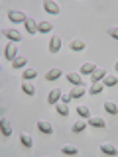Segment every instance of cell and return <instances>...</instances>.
Segmentation results:
<instances>
[{
    "mask_svg": "<svg viewBox=\"0 0 118 157\" xmlns=\"http://www.w3.org/2000/svg\"><path fill=\"white\" fill-rule=\"evenodd\" d=\"M8 18L12 22H26L28 20V16L24 12H20V10H8Z\"/></svg>",
    "mask_w": 118,
    "mask_h": 157,
    "instance_id": "cell-1",
    "label": "cell"
},
{
    "mask_svg": "<svg viewBox=\"0 0 118 157\" xmlns=\"http://www.w3.org/2000/svg\"><path fill=\"white\" fill-rule=\"evenodd\" d=\"M43 8H45V12L53 14V16H57V14H59V4L53 2V0H43Z\"/></svg>",
    "mask_w": 118,
    "mask_h": 157,
    "instance_id": "cell-2",
    "label": "cell"
},
{
    "mask_svg": "<svg viewBox=\"0 0 118 157\" xmlns=\"http://www.w3.org/2000/svg\"><path fill=\"white\" fill-rule=\"evenodd\" d=\"M37 130H39V132H43V134H47V136H49V134H53V126L49 124L47 120H39V122H37Z\"/></svg>",
    "mask_w": 118,
    "mask_h": 157,
    "instance_id": "cell-3",
    "label": "cell"
},
{
    "mask_svg": "<svg viewBox=\"0 0 118 157\" xmlns=\"http://www.w3.org/2000/svg\"><path fill=\"white\" fill-rule=\"evenodd\" d=\"M4 57L10 59V61L16 59V45H14V43H8L6 45V49H4Z\"/></svg>",
    "mask_w": 118,
    "mask_h": 157,
    "instance_id": "cell-4",
    "label": "cell"
},
{
    "mask_svg": "<svg viewBox=\"0 0 118 157\" xmlns=\"http://www.w3.org/2000/svg\"><path fill=\"white\" fill-rule=\"evenodd\" d=\"M4 36L8 39H12V41H20V39H22V33H20L18 29H4Z\"/></svg>",
    "mask_w": 118,
    "mask_h": 157,
    "instance_id": "cell-5",
    "label": "cell"
},
{
    "mask_svg": "<svg viewBox=\"0 0 118 157\" xmlns=\"http://www.w3.org/2000/svg\"><path fill=\"white\" fill-rule=\"evenodd\" d=\"M59 49H61V39H59L57 36H53L51 41H49V51H51V53H57Z\"/></svg>",
    "mask_w": 118,
    "mask_h": 157,
    "instance_id": "cell-6",
    "label": "cell"
},
{
    "mask_svg": "<svg viewBox=\"0 0 118 157\" xmlns=\"http://www.w3.org/2000/svg\"><path fill=\"white\" fill-rule=\"evenodd\" d=\"M24 24H26V29H28V33H32V36H33V33H37V32H39L37 24L33 22L32 18H28V20H26V22H24Z\"/></svg>",
    "mask_w": 118,
    "mask_h": 157,
    "instance_id": "cell-7",
    "label": "cell"
},
{
    "mask_svg": "<svg viewBox=\"0 0 118 157\" xmlns=\"http://www.w3.org/2000/svg\"><path fill=\"white\" fill-rule=\"evenodd\" d=\"M59 98H61V90H59V88H53V90L49 92V96H47V102L49 104H55Z\"/></svg>",
    "mask_w": 118,
    "mask_h": 157,
    "instance_id": "cell-8",
    "label": "cell"
},
{
    "mask_svg": "<svg viewBox=\"0 0 118 157\" xmlns=\"http://www.w3.org/2000/svg\"><path fill=\"white\" fill-rule=\"evenodd\" d=\"M88 126H92V128H104V120L102 118H98V116H92V118H88Z\"/></svg>",
    "mask_w": 118,
    "mask_h": 157,
    "instance_id": "cell-9",
    "label": "cell"
},
{
    "mask_svg": "<svg viewBox=\"0 0 118 157\" xmlns=\"http://www.w3.org/2000/svg\"><path fill=\"white\" fill-rule=\"evenodd\" d=\"M100 151H102V153H106V155H116L118 153V149H116L114 145H110V144H102L100 145Z\"/></svg>",
    "mask_w": 118,
    "mask_h": 157,
    "instance_id": "cell-10",
    "label": "cell"
},
{
    "mask_svg": "<svg viewBox=\"0 0 118 157\" xmlns=\"http://www.w3.org/2000/svg\"><path fill=\"white\" fill-rule=\"evenodd\" d=\"M106 77V69L102 67V69H95V71H92V81H102V78Z\"/></svg>",
    "mask_w": 118,
    "mask_h": 157,
    "instance_id": "cell-11",
    "label": "cell"
},
{
    "mask_svg": "<svg viewBox=\"0 0 118 157\" xmlns=\"http://www.w3.org/2000/svg\"><path fill=\"white\" fill-rule=\"evenodd\" d=\"M102 88H104V82L96 81V82H92V86L88 88V92H91V94H98V92H102Z\"/></svg>",
    "mask_w": 118,
    "mask_h": 157,
    "instance_id": "cell-12",
    "label": "cell"
},
{
    "mask_svg": "<svg viewBox=\"0 0 118 157\" xmlns=\"http://www.w3.org/2000/svg\"><path fill=\"white\" fill-rule=\"evenodd\" d=\"M61 77V69H51V71H47V75H45V81H55V78Z\"/></svg>",
    "mask_w": 118,
    "mask_h": 157,
    "instance_id": "cell-13",
    "label": "cell"
},
{
    "mask_svg": "<svg viewBox=\"0 0 118 157\" xmlns=\"http://www.w3.org/2000/svg\"><path fill=\"white\" fill-rule=\"evenodd\" d=\"M85 47H87V43L81 41V39H73V41H71V49H73V51H83Z\"/></svg>",
    "mask_w": 118,
    "mask_h": 157,
    "instance_id": "cell-14",
    "label": "cell"
},
{
    "mask_svg": "<svg viewBox=\"0 0 118 157\" xmlns=\"http://www.w3.org/2000/svg\"><path fill=\"white\" fill-rule=\"evenodd\" d=\"M95 63H83V67H81V73L83 75H92V71H95Z\"/></svg>",
    "mask_w": 118,
    "mask_h": 157,
    "instance_id": "cell-15",
    "label": "cell"
},
{
    "mask_svg": "<svg viewBox=\"0 0 118 157\" xmlns=\"http://www.w3.org/2000/svg\"><path fill=\"white\" fill-rule=\"evenodd\" d=\"M67 81L69 82H73V85H81V75H79V73H67Z\"/></svg>",
    "mask_w": 118,
    "mask_h": 157,
    "instance_id": "cell-16",
    "label": "cell"
},
{
    "mask_svg": "<svg viewBox=\"0 0 118 157\" xmlns=\"http://www.w3.org/2000/svg\"><path fill=\"white\" fill-rule=\"evenodd\" d=\"M22 90L26 92V94H30V96L36 94V88H33V85H32V82H28V81H24V82H22Z\"/></svg>",
    "mask_w": 118,
    "mask_h": 157,
    "instance_id": "cell-17",
    "label": "cell"
},
{
    "mask_svg": "<svg viewBox=\"0 0 118 157\" xmlns=\"http://www.w3.org/2000/svg\"><path fill=\"white\" fill-rule=\"evenodd\" d=\"M102 82H104V86H114L116 82H118V77H114V75H106L104 78H102Z\"/></svg>",
    "mask_w": 118,
    "mask_h": 157,
    "instance_id": "cell-18",
    "label": "cell"
},
{
    "mask_svg": "<svg viewBox=\"0 0 118 157\" xmlns=\"http://www.w3.org/2000/svg\"><path fill=\"white\" fill-rule=\"evenodd\" d=\"M20 141H22V145H26V147H32L33 145V140H32V136H30V134H22V136H20Z\"/></svg>",
    "mask_w": 118,
    "mask_h": 157,
    "instance_id": "cell-19",
    "label": "cell"
},
{
    "mask_svg": "<svg viewBox=\"0 0 118 157\" xmlns=\"http://www.w3.org/2000/svg\"><path fill=\"white\" fill-rule=\"evenodd\" d=\"M61 153H65V155H77L79 153V147H75V145H65L61 149Z\"/></svg>",
    "mask_w": 118,
    "mask_h": 157,
    "instance_id": "cell-20",
    "label": "cell"
},
{
    "mask_svg": "<svg viewBox=\"0 0 118 157\" xmlns=\"http://www.w3.org/2000/svg\"><path fill=\"white\" fill-rule=\"evenodd\" d=\"M26 63H28V59H26V57H16V59L12 61V67H14V69H22L24 65H26Z\"/></svg>",
    "mask_w": 118,
    "mask_h": 157,
    "instance_id": "cell-21",
    "label": "cell"
},
{
    "mask_svg": "<svg viewBox=\"0 0 118 157\" xmlns=\"http://www.w3.org/2000/svg\"><path fill=\"white\" fill-rule=\"evenodd\" d=\"M12 134V128H10V122L6 120V118H2V136H10Z\"/></svg>",
    "mask_w": 118,
    "mask_h": 157,
    "instance_id": "cell-22",
    "label": "cell"
},
{
    "mask_svg": "<svg viewBox=\"0 0 118 157\" xmlns=\"http://www.w3.org/2000/svg\"><path fill=\"white\" fill-rule=\"evenodd\" d=\"M85 128H87V122L79 120V122H75V124H73V132H75V134H81Z\"/></svg>",
    "mask_w": 118,
    "mask_h": 157,
    "instance_id": "cell-23",
    "label": "cell"
},
{
    "mask_svg": "<svg viewBox=\"0 0 118 157\" xmlns=\"http://www.w3.org/2000/svg\"><path fill=\"white\" fill-rule=\"evenodd\" d=\"M104 110L108 112V114H118V106L114 104V102H104Z\"/></svg>",
    "mask_w": 118,
    "mask_h": 157,
    "instance_id": "cell-24",
    "label": "cell"
},
{
    "mask_svg": "<svg viewBox=\"0 0 118 157\" xmlns=\"http://www.w3.org/2000/svg\"><path fill=\"white\" fill-rule=\"evenodd\" d=\"M83 94H85V88H83V86H77V88H73V90H71V96L73 98H81Z\"/></svg>",
    "mask_w": 118,
    "mask_h": 157,
    "instance_id": "cell-25",
    "label": "cell"
},
{
    "mask_svg": "<svg viewBox=\"0 0 118 157\" xmlns=\"http://www.w3.org/2000/svg\"><path fill=\"white\" fill-rule=\"evenodd\" d=\"M77 112H79V116H81V118H88V116H91V110H88L87 106H79Z\"/></svg>",
    "mask_w": 118,
    "mask_h": 157,
    "instance_id": "cell-26",
    "label": "cell"
},
{
    "mask_svg": "<svg viewBox=\"0 0 118 157\" xmlns=\"http://www.w3.org/2000/svg\"><path fill=\"white\" fill-rule=\"evenodd\" d=\"M37 28H39V32H49L51 29V22H39Z\"/></svg>",
    "mask_w": 118,
    "mask_h": 157,
    "instance_id": "cell-27",
    "label": "cell"
},
{
    "mask_svg": "<svg viewBox=\"0 0 118 157\" xmlns=\"http://www.w3.org/2000/svg\"><path fill=\"white\" fill-rule=\"evenodd\" d=\"M57 112H59V114H61V116H67V114H69V110H67L65 102H63V104H59V106H57Z\"/></svg>",
    "mask_w": 118,
    "mask_h": 157,
    "instance_id": "cell-28",
    "label": "cell"
},
{
    "mask_svg": "<svg viewBox=\"0 0 118 157\" xmlns=\"http://www.w3.org/2000/svg\"><path fill=\"white\" fill-rule=\"evenodd\" d=\"M36 77V71H33V69H28L26 73H24V78H33Z\"/></svg>",
    "mask_w": 118,
    "mask_h": 157,
    "instance_id": "cell-29",
    "label": "cell"
},
{
    "mask_svg": "<svg viewBox=\"0 0 118 157\" xmlns=\"http://www.w3.org/2000/svg\"><path fill=\"white\" fill-rule=\"evenodd\" d=\"M108 33H110L114 39H118V28H110V29H108Z\"/></svg>",
    "mask_w": 118,
    "mask_h": 157,
    "instance_id": "cell-30",
    "label": "cell"
},
{
    "mask_svg": "<svg viewBox=\"0 0 118 157\" xmlns=\"http://www.w3.org/2000/svg\"><path fill=\"white\" fill-rule=\"evenodd\" d=\"M71 98H73V96H71V92H69V94H65V96H63V102H65V104H67V102L71 100Z\"/></svg>",
    "mask_w": 118,
    "mask_h": 157,
    "instance_id": "cell-31",
    "label": "cell"
},
{
    "mask_svg": "<svg viewBox=\"0 0 118 157\" xmlns=\"http://www.w3.org/2000/svg\"><path fill=\"white\" fill-rule=\"evenodd\" d=\"M114 65H116V69H118V61H116V63H114Z\"/></svg>",
    "mask_w": 118,
    "mask_h": 157,
    "instance_id": "cell-32",
    "label": "cell"
}]
</instances>
